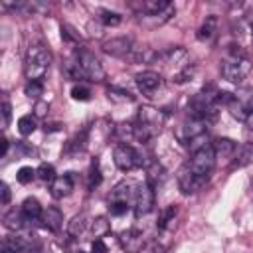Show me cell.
Instances as JSON below:
<instances>
[{"instance_id": "obj_2", "label": "cell", "mask_w": 253, "mask_h": 253, "mask_svg": "<svg viewBox=\"0 0 253 253\" xmlns=\"http://www.w3.org/2000/svg\"><path fill=\"white\" fill-rule=\"evenodd\" d=\"M251 69V63L249 59L245 57V53L241 49H233L231 51V57H227L223 63H221V77L225 81H231V83H239Z\"/></svg>"}, {"instance_id": "obj_44", "label": "cell", "mask_w": 253, "mask_h": 253, "mask_svg": "<svg viewBox=\"0 0 253 253\" xmlns=\"http://www.w3.org/2000/svg\"><path fill=\"white\" fill-rule=\"evenodd\" d=\"M245 125H247L251 130H253V109L249 111V115H247V119H245Z\"/></svg>"}, {"instance_id": "obj_45", "label": "cell", "mask_w": 253, "mask_h": 253, "mask_svg": "<svg viewBox=\"0 0 253 253\" xmlns=\"http://www.w3.org/2000/svg\"><path fill=\"white\" fill-rule=\"evenodd\" d=\"M32 253H51V251H49L47 247H42V245H40V247H36Z\"/></svg>"}, {"instance_id": "obj_14", "label": "cell", "mask_w": 253, "mask_h": 253, "mask_svg": "<svg viewBox=\"0 0 253 253\" xmlns=\"http://www.w3.org/2000/svg\"><path fill=\"white\" fill-rule=\"evenodd\" d=\"M42 221H43V225H45L47 229L59 231L61 225H63V213H61L57 208H47V210H43V213H42Z\"/></svg>"}, {"instance_id": "obj_46", "label": "cell", "mask_w": 253, "mask_h": 253, "mask_svg": "<svg viewBox=\"0 0 253 253\" xmlns=\"http://www.w3.org/2000/svg\"><path fill=\"white\" fill-rule=\"evenodd\" d=\"M71 253H83V251H81V249H73Z\"/></svg>"}, {"instance_id": "obj_9", "label": "cell", "mask_w": 253, "mask_h": 253, "mask_svg": "<svg viewBox=\"0 0 253 253\" xmlns=\"http://www.w3.org/2000/svg\"><path fill=\"white\" fill-rule=\"evenodd\" d=\"M101 47H103V51H105L107 55L125 57V55H128L130 49H132V40H130V38H125V36H121V38H111V40L103 42Z\"/></svg>"}, {"instance_id": "obj_29", "label": "cell", "mask_w": 253, "mask_h": 253, "mask_svg": "<svg viewBox=\"0 0 253 253\" xmlns=\"http://www.w3.org/2000/svg\"><path fill=\"white\" fill-rule=\"evenodd\" d=\"M99 20L103 26H119L121 24V14L111 12V10H101L99 12Z\"/></svg>"}, {"instance_id": "obj_25", "label": "cell", "mask_w": 253, "mask_h": 253, "mask_svg": "<svg viewBox=\"0 0 253 253\" xmlns=\"http://www.w3.org/2000/svg\"><path fill=\"white\" fill-rule=\"evenodd\" d=\"M63 73H65L69 79H85L83 69H81V65L77 63V59L65 61V63H63Z\"/></svg>"}, {"instance_id": "obj_47", "label": "cell", "mask_w": 253, "mask_h": 253, "mask_svg": "<svg viewBox=\"0 0 253 253\" xmlns=\"http://www.w3.org/2000/svg\"><path fill=\"white\" fill-rule=\"evenodd\" d=\"M251 40H253V22H251Z\"/></svg>"}, {"instance_id": "obj_11", "label": "cell", "mask_w": 253, "mask_h": 253, "mask_svg": "<svg viewBox=\"0 0 253 253\" xmlns=\"http://www.w3.org/2000/svg\"><path fill=\"white\" fill-rule=\"evenodd\" d=\"M71 190H73V176H71V172L69 174H63V176H57L51 182V196L57 198V200L69 196Z\"/></svg>"}, {"instance_id": "obj_26", "label": "cell", "mask_w": 253, "mask_h": 253, "mask_svg": "<svg viewBox=\"0 0 253 253\" xmlns=\"http://www.w3.org/2000/svg\"><path fill=\"white\" fill-rule=\"evenodd\" d=\"M36 119L32 117V115H24V117H20L18 119V130L24 134V136H28V134H32L34 130H36Z\"/></svg>"}, {"instance_id": "obj_38", "label": "cell", "mask_w": 253, "mask_h": 253, "mask_svg": "<svg viewBox=\"0 0 253 253\" xmlns=\"http://www.w3.org/2000/svg\"><path fill=\"white\" fill-rule=\"evenodd\" d=\"M109 208H111V213L113 215H123L128 210V202H111Z\"/></svg>"}, {"instance_id": "obj_18", "label": "cell", "mask_w": 253, "mask_h": 253, "mask_svg": "<svg viewBox=\"0 0 253 253\" xmlns=\"http://www.w3.org/2000/svg\"><path fill=\"white\" fill-rule=\"evenodd\" d=\"M140 8H142V12H144V14L160 16L164 10H168V8H170V2H168V0H144V2L140 4Z\"/></svg>"}, {"instance_id": "obj_42", "label": "cell", "mask_w": 253, "mask_h": 253, "mask_svg": "<svg viewBox=\"0 0 253 253\" xmlns=\"http://www.w3.org/2000/svg\"><path fill=\"white\" fill-rule=\"evenodd\" d=\"M91 253H107V245L103 243V239H95V241H93Z\"/></svg>"}, {"instance_id": "obj_19", "label": "cell", "mask_w": 253, "mask_h": 253, "mask_svg": "<svg viewBox=\"0 0 253 253\" xmlns=\"http://www.w3.org/2000/svg\"><path fill=\"white\" fill-rule=\"evenodd\" d=\"M215 28H217V18L215 16H208L204 20V24L200 26V30H198V40H202V42L211 40L213 34H215Z\"/></svg>"}, {"instance_id": "obj_41", "label": "cell", "mask_w": 253, "mask_h": 253, "mask_svg": "<svg viewBox=\"0 0 253 253\" xmlns=\"http://www.w3.org/2000/svg\"><path fill=\"white\" fill-rule=\"evenodd\" d=\"M0 202H2V204H8V202H10V188H8L6 182L0 184Z\"/></svg>"}, {"instance_id": "obj_7", "label": "cell", "mask_w": 253, "mask_h": 253, "mask_svg": "<svg viewBox=\"0 0 253 253\" xmlns=\"http://www.w3.org/2000/svg\"><path fill=\"white\" fill-rule=\"evenodd\" d=\"M206 182H208V178L194 174L188 164H186V166L180 170V174H178V184H180V190H182L184 194H194V192H198Z\"/></svg>"}, {"instance_id": "obj_27", "label": "cell", "mask_w": 253, "mask_h": 253, "mask_svg": "<svg viewBox=\"0 0 253 253\" xmlns=\"http://www.w3.org/2000/svg\"><path fill=\"white\" fill-rule=\"evenodd\" d=\"M128 188L130 184L128 182H121L119 186H115L113 194H111V202H128Z\"/></svg>"}, {"instance_id": "obj_43", "label": "cell", "mask_w": 253, "mask_h": 253, "mask_svg": "<svg viewBox=\"0 0 253 253\" xmlns=\"http://www.w3.org/2000/svg\"><path fill=\"white\" fill-rule=\"evenodd\" d=\"M8 144H10L8 138L2 136V138H0V154H2V156H6V152H8Z\"/></svg>"}, {"instance_id": "obj_16", "label": "cell", "mask_w": 253, "mask_h": 253, "mask_svg": "<svg viewBox=\"0 0 253 253\" xmlns=\"http://www.w3.org/2000/svg\"><path fill=\"white\" fill-rule=\"evenodd\" d=\"M2 221H4V227H8V229L16 231V229H22V225H24L26 217H24L22 210H16V208H12V210H8V211L4 213Z\"/></svg>"}, {"instance_id": "obj_35", "label": "cell", "mask_w": 253, "mask_h": 253, "mask_svg": "<svg viewBox=\"0 0 253 253\" xmlns=\"http://www.w3.org/2000/svg\"><path fill=\"white\" fill-rule=\"evenodd\" d=\"M99 184H101V170H99V162L93 160V164H91V168H89V188L93 190V188L99 186Z\"/></svg>"}, {"instance_id": "obj_21", "label": "cell", "mask_w": 253, "mask_h": 253, "mask_svg": "<svg viewBox=\"0 0 253 253\" xmlns=\"http://www.w3.org/2000/svg\"><path fill=\"white\" fill-rule=\"evenodd\" d=\"M109 229H111V223H109L107 217H95V219L91 221V233H93L97 239H101L103 235H107Z\"/></svg>"}, {"instance_id": "obj_13", "label": "cell", "mask_w": 253, "mask_h": 253, "mask_svg": "<svg viewBox=\"0 0 253 253\" xmlns=\"http://www.w3.org/2000/svg\"><path fill=\"white\" fill-rule=\"evenodd\" d=\"M211 148L215 152V158H231L237 150V144L231 138H215Z\"/></svg>"}, {"instance_id": "obj_28", "label": "cell", "mask_w": 253, "mask_h": 253, "mask_svg": "<svg viewBox=\"0 0 253 253\" xmlns=\"http://www.w3.org/2000/svg\"><path fill=\"white\" fill-rule=\"evenodd\" d=\"M36 176L42 180V182H53L57 176H55V170L51 164H40L38 170H36Z\"/></svg>"}, {"instance_id": "obj_40", "label": "cell", "mask_w": 253, "mask_h": 253, "mask_svg": "<svg viewBox=\"0 0 253 253\" xmlns=\"http://www.w3.org/2000/svg\"><path fill=\"white\" fill-rule=\"evenodd\" d=\"M10 111H12L10 103H8V99H4V101H2V119H4L2 125H4V126L10 123Z\"/></svg>"}, {"instance_id": "obj_39", "label": "cell", "mask_w": 253, "mask_h": 253, "mask_svg": "<svg viewBox=\"0 0 253 253\" xmlns=\"http://www.w3.org/2000/svg\"><path fill=\"white\" fill-rule=\"evenodd\" d=\"M47 109H49V105H47L45 101H36L34 115H36V117H45V115H47Z\"/></svg>"}, {"instance_id": "obj_30", "label": "cell", "mask_w": 253, "mask_h": 253, "mask_svg": "<svg viewBox=\"0 0 253 253\" xmlns=\"http://www.w3.org/2000/svg\"><path fill=\"white\" fill-rule=\"evenodd\" d=\"M208 146H211V144H208V132L198 134V136H194V138L188 140V148L192 150V154L198 152V150H202V148H208Z\"/></svg>"}, {"instance_id": "obj_34", "label": "cell", "mask_w": 253, "mask_h": 253, "mask_svg": "<svg viewBox=\"0 0 253 253\" xmlns=\"http://www.w3.org/2000/svg\"><path fill=\"white\" fill-rule=\"evenodd\" d=\"M34 178H36V170H34L32 166H22V168L18 170V174H16V180H18L20 184H30Z\"/></svg>"}, {"instance_id": "obj_4", "label": "cell", "mask_w": 253, "mask_h": 253, "mask_svg": "<svg viewBox=\"0 0 253 253\" xmlns=\"http://www.w3.org/2000/svg\"><path fill=\"white\" fill-rule=\"evenodd\" d=\"M213 164H215V152H213L211 146H208V148H202V150L194 152L188 166L194 174L210 178V172L213 170Z\"/></svg>"}, {"instance_id": "obj_17", "label": "cell", "mask_w": 253, "mask_h": 253, "mask_svg": "<svg viewBox=\"0 0 253 253\" xmlns=\"http://www.w3.org/2000/svg\"><path fill=\"white\" fill-rule=\"evenodd\" d=\"M206 125H208V121H204V119H200V117H192V119L184 125V132H186L188 140L194 138V136H198V134H204V132H206Z\"/></svg>"}, {"instance_id": "obj_5", "label": "cell", "mask_w": 253, "mask_h": 253, "mask_svg": "<svg viewBox=\"0 0 253 253\" xmlns=\"http://www.w3.org/2000/svg\"><path fill=\"white\" fill-rule=\"evenodd\" d=\"M113 160H115V164H117V168H121V170H132V168H136V166H140L142 164V160H140V154L132 148V146H128V144H119L115 150H113Z\"/></svg>"}, {"instance_id": "obj_15", "label": "cell", "mask_w": 253, "mask_h": 253, "mask_svg": "<svg viewBox=\"0 0 253 253\" xmlns=\"http://www.w3.org/2000/svg\"><path fill=\"white\" fill-rule=\"evenodd\" d=\"M20 210H22V213H24V217L28 221H34V219L42 217V213H43V210H42V206H40V202L36 198H26Z\"/></svg>"}, {"instance_id": "obj_23", "label": "cell", "mask_w": 253, "mask_h": 253, "mask_svg": "<svg viewBox=\"0 0 253 253\" xmlns=\"http://www.w3.org/2000/svg\"><path fill=\"white\" fill-rule=\"evenodd\" d=\"M85 227H87L85 215H75V217L69 221V225H67V233H69L71 237H79V235L85 231Z\"/></svg>"}, {"instance_id": "obj_20", "label": "cell", "mask_w": 253, "mask_h": 253, "mask_svg": "<svg viewBox=\"0 0 253 253\" xmlns=\"http://www.w3.org/2000/svg\"><path fill=\"white\" fill-rule=\"evenodd\" d=\"M227 109H229V113H231L233 119L245 123V119H247V115H249V107H247L243 101H239L237 97H233V99L227 103Z\"/></svg>"}, {"instance_id": "obj_36", "label": "cell", "mask_w": 253, "mask_h": 253, "mask_svg": "<svg viewBox=\"0 0 253 253\" xmlns=\"http://www.w3.org/2000/svg\"><path fill=\"white\" fill-rule=\"evenodd\" d=\"M194 73H196V67H194V65H186L180 73L174 75V81H176V83H186V81H190V79L194 77Z\"/></svg>"}, {"instance_id": "obj_8", "label": "cell", "mask_w": 253, "mask_h": 253, "mask_svg": "<svg viewBox=\"0 0 253 253\" xmlns=\"http://www.w3.org/2000/svg\"><path fill=\"white\" fill-rule=\"evenodd\" d=\"M136 123L144 125L152 134H156V132L162 128L164 115H162L158 109H154V107H142V109L138 111V121H136Z\"/></svg>"}, {"instance_id": "obj_12", "label": "cell", "mask_w": 253, "mask_h": 253, "mask_svg": "<svg viewBox=\"0 0 253 253\" xmlns=\"http://www.w3.org/2000/svg\"><path fill=\"white\" fill-rule=\"evenodd\" d=\"M251 162H253V142H245L235 150L231 168H243V166H247Z\"/></svg>"}, {"instance_id": "obj_31", "label": "cell", "mask_w": 253, "mask_h": 253, "mask_svg": "<svg viewBox=\"0 0 253 253\" xmlns=\"http://www.w3.org/2000/svg\"><path fill=\"white\" fill-rule=\"evenodd\" d=\"M24 93L30 99H40V95L43 93V83L42 81H28L24 87Z\"/></svg>"}, {"instance_id": "obj_1", "label": "cell", "mask_w": 253, "mask_h": 253, "mask_svg": "<svg viewBox=\"0 0 253 253\" xmlns=\"http://www.w3.org/2000/svg\"><path fill=\"white\" fill-rule=\"evenodd\" d=\"M51 63V53L43 45H32L26 53V77L28 81H42Z\"/></svg>"}, {"instance_id": "obj_6", "label": "cell", "mask_w": 253, "mask_h": 253, "mask_svg": "<svg viewBox=\"0 0 253 253\" xmlns=\"http://www.w3.org/2000/svg\"><path fill=\"white\" fill-rule=\"evenodd\" d=\"M154 208V186L144 182L138 186L136 194H134V213L136 217H142L146 213H150Z\"/></svg>"}, {"instance_id": "obj_37", "label": "cell", "mask_w": 253, "mask_h": 253, "mask_svg": "<svg viewBox=\"0 0 253 253\" xmlns=\"http://www.w3.org/2000/svg\"><path fill=\"white\" fill-rule=\"evenodd\" d=\"M174 215H176V208L174 206H170V208H166L164 211H162V215H160V221H158V227L160 229H164L172 219H174Z\"/></svg>"}, {"instance_id": "obj_22", "label": "cell", "mask_w": 253, "mask_h": 253, "mask_svg": "<svg viewBox=\"0 0 253 253\" xmlns=\"http://www.w3.org/2000/svg\"><path fill=\"white\" fill-rule=\"evenodd\" d=\"M107 97H109V101H113V103H130V101L134 99L128 91L119 89V87H111V89H107Z\"/></svg>"}, {"instance_id": "obj_32", "label": "cell", "mask_w": 253, "mask_h": 253, "mask_svg": "<svg viewBox=\"0 0 253 253\" xmlns=\"http://www.w3.org/2000/svg\"><path fill=\"white\" fill-rule=\"evenodd\" d=\"M71 97L75 101H89L91 99V89L85 85H73L71 87Z\"/></svg>"}, {"instance_id": "obj_33", "label": "cell", "mask_w": 253, "mask_h": 253, "mask_svg": "<svg viewBox=\"0 0 253 253\" xmlns=\"http://www.w3.org/2000/svg\"><path fill=\"white\" fill-rule=\"evenodd\" d=\"M115 134H117L123 142H126L128 138L134 136V125H126V123H123V125H119V126L115 128Z\"/></svg>"}, {"instance_id": "obj_3", "label": "cell", "mask_w": 253, "mask_h": 253, "mask_svg": "<svg viewBox=\"0 0 253 253\" xmlns=\"http://www.w3.org/2000/svg\"><path fill=\"white\" fill-rule=\"evenodd\" d=\"M75 59L81 65L85 79H91V81H103L105 79V69H103L101 61L95 57V53H91L85 47H79L75 53Z\"/></svg>"}, {"instance_id": "obj_10", "label": "cell", "mask_w": 253, "mask_h": 253, "mask_svg": "<svg viewBox=\"0 0 253 253\" xmlns=\"http://www.w3.org/2000/svg\"><path fill=\"white\" fill-rule=\"evenodd\" d=\"M136 85H138V89L142 93L150 95V93H154L162 85V77H160V73H156L152 69H146V71L136 75Z\"/></svg>"}, {"instance_id": "obj_24", "label": "cell", "mask_w": 253, "mask_h": 253, "mask_svg": "<svg viewBox=\"0 0 253 253\" xmlns=\"http://www.w3.org/2000/svg\"><path fill=\"white\" fill-rule=\"evenodd\" d=\"M85 144H87V134H85V130H83L81 134H75V136L67 142L65 150L71 152V154H77V152H81V150L85 148Z\"/></svg>"}]
</instances>
